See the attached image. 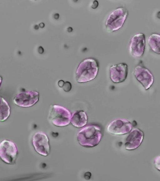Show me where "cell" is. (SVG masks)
<instances>
[{
    "instance_id": "2e32d148",
    "label": "cell",
    "mask_w": 160,
    "mask_h": 181,
    "mask_svg": "<svg viewBox=\"0 0 160 181\" xmlns=\"http://www.w3.org/2000/svg\"><path fill=\"white\" fill-rule=\"evenodd\" d=\"M153 164L155 167L160 171V155L157 156L154 159Z\"/></svg>"
},
{
    "instance_id": "d6986e66",
    "label": "cell",
    "mask_w": 160,
    "mask_h": 181,
    "mask_svg": "<svg viewBox=\"0 0 160 181\" xmlns=\"http://www.w3.org/2000/svg\"><path fill=\"white\" fill-rule=\"evenodd\" d=\"M38 52L40 53H42L44 52L43 48L41 46H40L38 48Z\"/></svg>"
},
{
    "instance_id": "4fadbf2b",
    "label": "cell",
    "mask_w": 160,
    "mask_h": 181,
    "mask_svg": "<svg viewBox=\"0 0 160 181\" xmlns=\"http://www.w3.org/2000/svg\"><path fill=\"white\" fill-rule=\"evenodd\" d=\"M88 122V117L83 111H75L71 115V122L72 125L78 128H82L85 126Z\"/></svg>"
},
{
    "instance_id": "6da1fadb",
    "label": "cell",
    "mask_w": 160,
    "mask_h": 181,
    "mask_svg": "<svg viewBox=\"0 0 160 181\" xmlns=\"http://www.w3.org/2000/svg\"><path fill=\"white\" fill-rule=\"evenodd\" d=\"M102 136V129L98 125L89 124L82 127L78 132L77 138L81 146L92 147L97 146Z\"/></svg>"
},
{
    "instance_id": "ac0fdd59",
    "label": "cell",
    "mask_w": 160,
    "mask_h": 181,
    "mask_svg": "<svg viewBox=\"0 0 160 181\" xmlns=\"http://www.w3.org/2000/svg\"><path fill=\"white\" fill-rule=\"evenodd\" d=\"M64 82L63 80H60L58 83V85L60 87H62L64 84Z\"/></svg>"
},
{
    "instance_id": "7a4b0ae2",
    "label": "cell",
    "mask_w": 160,
    "mask_h": 181,
    "mask_svg": "<svg viewBox=\"0 0 160 181\" xmlns=\"http://www.w3.org/2000/svg\"><path fill=\"white\" fill-rule=\"evenodd\" d=\"M99 67L98 62L95 59L88 58L84 59L79 64L77 69V81L82 83L93 80L98 74Z\"/></svg>"
},
{
    "instance_id": "7402d4cb",
    "label": "cell",
    "mask_w": 160,
    "mask_h": 181,
    "mask_svg": "<svg viewBox=\"0 0 160 181\" xmlns=\"http://www.w3.org/2000/svg\"><path fill=\"white\" fill-rule=\"evenodd\" d=\"M34 28L36 30H37L39 28V26L37 25H35L34 26Z\"/></svg>"
},
{
    "instance_id": "9c48e42d",
    "label": "cell",
    "mask_w": 160,
    "mask_h": 181,
    "mask_svg": "<svg viewBox=\"0 0 160 181\" xmlns=\"http://www.w3.org/2000/svg\"><path fill=\"white\" fill-rule=\"evenodd\" d=\"M32 141L35 150L39 154L44 156L49 154V139L44 133L42 131L36 133L33 136Z\"/></svg>"
},
{
    "instance_id": "ba28073f",
    "label": "cell",
    "mask_w": 160,
    "mask_h": 181,
    "mask_svg": "<svg viewBox=\"0 0 160 181\" xmlns=\"http://www.w3.org/2000/svg\"><path fill=\"white\" fill-rule=\"evenodd\" d=\"M132 128L131 123L128 120L118 118L110 122L107 126V131L111 134L120 135L130 132Z\"/></svg>"
},
{
    "instance_id": "e0dca14e",
    "label": "cell",
    "mask_w": 160,
    "mask_h": 181,
    "mask_svg": "<svg viewBox=\"0 0 160 181\" xmlns=\"http://www.w3.org/2000/svg\"><path fill=\"white\" fill-rule=\"evenodd\" d=\"M63 90L66 92L70 91L72 89V85L70 82L66 81L62 87Z\"/></svg>"
},
{
    "instance_id": "ffe728a7",
    "label": "cell",
    "mask_w": 160,
    "mask_h": 181,
    "mask_svg": "<svg viewBox=\"0 0 160 181\" xmlns=\"http://www.w3.org/2000/svg\"><path fill=\"white\" fill-rule=\"evenodd\" d=\"M59 15L58 14L56 13L54 15V18L56 19H58L59 18Z\"/></svg>"
},
{
    "instance_id": "277c9868",
    "label": "cell",
    "mask_w": 160,
    "mask_h": 181,
    "mask_svg": "<svg viewBox=\"0 0 160 181\" xmlns=\"http://www.w3.org/2000/svg\"><path fill=\"white\" fill-rule=\"evenodd\" d=\"M128 15L127 9L123 7H118L109 16L105 23L107 30L110 32L115 31L123 26Z\"/></svg>"
},
{
    "instance_id": "5b68a950",
    "label": "cell",
    "mask_w": 160,
    "mask_h": 181,
    "mask_svg": "<svg viewBox=\"0 0 160 181\" xmlns=\"http://www.w3.org/2000/svg\"><path fill=\"white\" fill-rule=\"evenodd\" d=\"M18 151L14 142L8 140L2 141L0 144V156L5 162L14 164L17 157Z\"/></svg>"
},
{
    "instance_id": "30bf717a",
    "label": "cell",
    "mask_w": 160,
    "mask_h": 181,
    "mask_svg": "<svg viewBox=\"0 0 160 181\" xmlns=\"http://www.w3.org/2000/svg\"><path fill=\"white\" fill-rule=\"evenodd\" d=\"M134 74L146 90L149 89L153 83L154 78L153 74L148 69L143 66L137 65L134 69Z\"/></svg>"
},
{
    "instance_id": "8fae6325",
    "label": "cell",
    "mask_w": 160,
    "mask_h": 181,
    "mask_svg": "<svg viewBox=\"0 0 160 181\" xmlns=\"http://www.w3.org/2000/svg\"><path fill=\"white\" fill-rule=\"evenodd\" d=\"M128 72V66L125 63L112 65L110 68V79L115 83L122 82L126 79Z\"/></svg>"
},
{
    "instance_id": "5bb4252c",
    "label": "cell",
    "mask_w": 160,
    "mask_h": 181,
    "mask_svg": "<svg viewBox=\"0 0 160 181\" xmlns=\"http://www.w3.org/2000/svg\"><path fill=\"white\" fill-rule=\"evenodd\" d=\"M148 43L153 52L160 54V34L157 33L151 34L148 38Z\"/></svg>"
},
{
    "instance_id": "9a60e30c",
    "label": "cell",
    "mask_w": 160,
    "mask_h": 181,
    "mask_svg": "<svg viewBox=\"0 0 160 181\" xmlns=\"http://www.w3.org/2000/svg\"><path fill=\"white\" fill-rule=\"evenodd\" d=\"M0 121L3 122L7 120L9 117L10 107L6 101L2 97H0Z\"/></svg>"
},
{
    "instance_id": "3957f363",
    "label": "cell",
    "mask_w": 160,
    "mask_h": 181,
    "mask_svg": "<svg viewBox=\"0 0 160 181\" xmlns=\"http://www.w3.org/2000/svg\"><path fill=\"white\" fill-rule=\"evenodd\" d=\"M71 117L70 112L64 107L57 105L51 106L48 119L54 125L58 127L67 126L71 122Z\"/></svg>"
},
{
    "instance_id": "7c38bea8",
    "label": "cell",
    "mask_w": 160,
    "mask_h": 181,
    "mask_svg": "<svg viewBox=\"0 0 160 181\" xmlns=\"http://www.w3.org/2000/svg\"><path fill=\"white\" fill-rule=\"evenodd\" d=\"M144 134L138 128H135L130 132L125 140V149L128 150H133L138 148L143 141Z\"/></svg>"
},
{
    "instance_id": "44dd1931",
    "label": "cell",
    "mask_w": 160,
    "mask_h": 181,
    "mask_svg": "<svg viewBox=\"0 0 160 181\" xmlns=\"http://www.w3.org/2000/svg\"><path fill=\"white\" fill-rule=\"evenodd\" d=\"M39 26L41 28H43L44 26V24L43 23H41L39 24Z\"/></svg>"
},
{
    "instance_id": "52a82bcc",
    "label": "cell",
    "mask_w": 160,
    "mask_h": 181,
    "mask_svg": "<svg viewBox=\"0 0 160 181\" xmlns=\"http://www.w3.org/2000/svg\"><path fill=\"white\" fill-rule=\"evenodd\" d=\"M145 36L143 33L134 35L131 38L129 47L131 55L135 58L142 57L144 52L145 47Z\"/></svg>"
},
{
    "instance_id": "8992f818",
    "label": "cell",
    "mask_w": 160,
    "mask_h": 181,
    "mask_svg": "<svg viewBox=\"0 0 160 181\" xmlns=\"http://www.w3.org/2000/svg\"><path fill=\"white\" fill-rule=\"evenodd\" d=\"M39 95L36 91L26 90L18 94L13 102L17 106L22 107H28L35 105L38 101Z\"/></svg>"
}]
</instances>
